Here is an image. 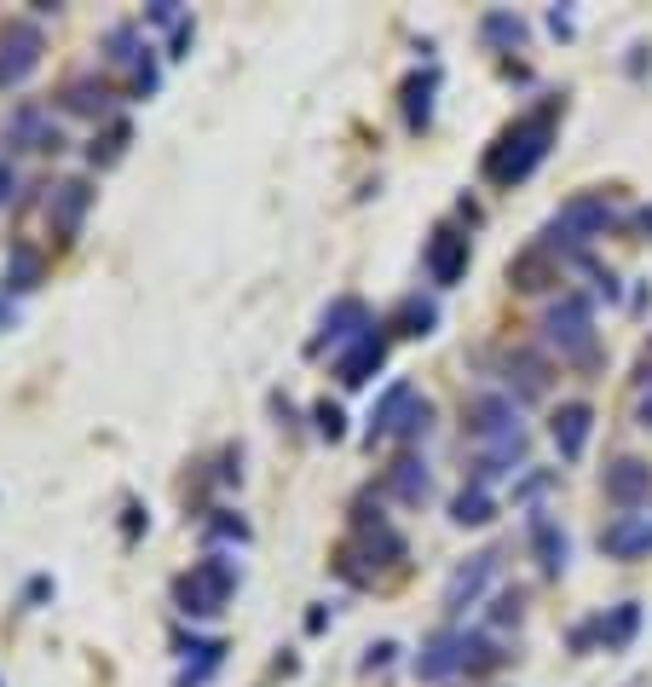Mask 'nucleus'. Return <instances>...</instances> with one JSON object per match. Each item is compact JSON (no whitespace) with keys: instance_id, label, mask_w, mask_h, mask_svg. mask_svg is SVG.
Returning a JSON list of instances; mask_svg holds the SVG:
<instances>
[{"instance_id":"8","label":"nucleus","mask_w":652,"mask_h":687,"mask_svg":"<svg viewBox=\"0 0 652 687\" xmlns=\"http://www.w3.org/2000/svg\"><path fill=\"white\" fill-rule=\"evenodd\" d=\"M381 358H387V335L370 323V330H364V335L353 341V347H346V353L335 358V376L346 381V388H364V381H370V376L381 370Z\"/></svg>"},{"instance_id":"7","label":"nucleus","mask_w":652,"mask_h":687,"mask_svg":"<svg viewBox=\"0 0 652 687\" xmlns=\"http://www.w3.org/2000/svg\"><path fill=\"white\" fill-rule=\"evenodd\" d=\"M474 434H479L485 445L525 439V434H520V411H514V399H502V393H479V399H474Z\"/></svg>"},{"instance_id":"28","label":"nucleus","mask_w":652,"mask_h":687,"mask_svg":"<svg viewBox=\"0 0 652 687\" xmlns=\"http://www.w3.org/2000/svg\"><path fill=\"white\" fill-rule=\"evenodd\" d=\"M636 624H641V606H636V601H624V606H618V618H613V630L601 624V636L613 641V647H624L629 636H636Z\"/></svg>"},{"instance_id":"3","label":"nucleus","mask_w":652,"mask_h":687,"mask_svg":"<svg viewBox=\"0 0 652 687\" xmlns=\"http://www.w3.org/2000/svg\"><path fill=\"white\" fill-rule=\"evenodd\" d=\"M543 335L548 347H560V358H595V312H589L583 295H566L560 307H548L543 318Z\"/></svg>"},{"instance_id":"25","label":"nucleus","mask_w":652,"mask_h":687,"mask_svg":"<svg viewBox=\"0 0 652 687\" xmlns=\"http://www.w3.org/2000/svg\"><path fill=\"white\" fill-rule=\"evenodd\" d=\"M35 277H40V254L35 249H12L7 283H12V289H35Z\"/></svg>"},{"instance_id":"31","label":"nucleus","mask_w":652,"mask_h":687,"mask_svg":"<svg viewBox=\"0 0 652 687\" xmlns=\"http://www.w3.org/2000/svg\"><path fill=\"white\" fill-rule=\"evenodd\" d=\"M318 434L341 439V411H335V404H318Z\"/></svg>"},{"instance_id":"33","label":"nucleus","mask_w":652,"mask_h":687,"mask_svg":"<svg viewBox=\"0 0 652 687\" xmlns=\"http://www.w3.org/2000/svg\"><path fill=\"white\" fill-rule=\"evenodd\" d=\"M12 186H17V174H12V168H0V202L12 197Z\"/></svg>"},{"instance_id":"14","label":"nucleus","mask_w":652,"mask_h":687,"mask_svg":"<svg viewBox=\"0 0 652 687\" xmlns=\"http://www.w3.org/2000/svg\"><path fill=\"white\" fill-rule=\"evenodd\" d=\"M7 139H12V145H24V151H58V145H64V139H58V128H52V116H40L35 105H24V110L12 116Z\"/></svg>"},{"instance_id":"22","label":"nucleus","mask_w":652,"mask_h":687,"mask_svg":"<svg viewBox=\"0 0 652 687\" xmlns=\"http://www.w3.org/2000/svg\"><path fill=\"white\" fill-rule=\"evenodd\" d=\"M427 485H434V479H427V469H422L416 457H404L399 469H393V491H399L404 502H422V497H427Z\"/></svg>"},{"instance_id":"17","label":"nucleus","mask_w":652,"mask_h":687,"mask_svg":"<svg viewBox=\"0 0 652 687\" xmlns=\"http://www.w3.org/2000/svg\"><path fill=\"white\" fill-rule=\"evenodd\" d=\"M411 399H416V393H411V381H393V388L381 393V404L370 411V445L399 428V416H404V404H411Z\"/></svg>"},{"instance_id":"13","label":"nucleus","mask_w":652,"mask_h":687,"mask_svg":"<svg viewBox=\"0 0 652 687\" xmlns=\"http://www.w3.org/2000/svg\"><path fill=\"white\" fill-rule=\"evenodd\" d=\"M606 497L618 502V509H641V502L652 497V469L636 457H624L618 469H606Z\"/></svg>"},{"instance_id":"2","label":"nucleus","mask_w":652,"mask_h":687,"mask_svg":"<svg viewBox=\"0 0 652 687\" xmlns=\"http://www.w3.org/2000/svg\"><path fill=\"white\" fill-rule=\"evenodd\" d=\"M232 590H237V572H232V560H197L186 578L174 583V595H179V613H191V618H209V613H220V606L232 601Z\"/></svg>"},{"instance_id":"24","label":"nucleus","mask_w":652,"mask_h":687,"mask_svg":"<svg viewBox=\"0 0 652 687\" xmlns=\"http://www.w3.org/2000/svg\"><path fill=\"white\" fill-rule=\"evenodd\" d=\"M427 422H434V404H427V399H411V404H404V416H399V428H393V439H422Z\"/></svg>"},{"instance_id":"27","label":"nucleus","mask_w":652,"mask_h":687,"mask_svg":"<svg viewBox=\"0 0 652 687\" xmlns=\"http://www.w3.org/2000/svg\"><path fill=\"white\" fill-rule=\"evenodd\" d=\"M399 318L404 323H411V330H404V335H427V330H434V300H422V295H411V300H404V307H399Z\"/></svg>"},{"instance_id":"29","label":"nucleus","mask_w":652,"mask_h":687,"mask_svg":"<svg viewBox=\"0 0 652 687\" xmlns=\"http://www.w3.org/2000/svg\"><path fill=\"white\" fill-rule=\"evenodd\" d=\"M520 35H525L520 17H508V12H491V17H485V40H520Z\"/></svg>"},{"instance_id":"16","label":"nucleus","mask_w":652,"mask_h":687,"mask_svg":"<svg viewBox=\"0 0 652 687\" xmlns=\"http://www.w3.org/2000/svg\"><path fill=\"white\" fill-rule=\"evenodd\" d=\"M451 671H462V636H457V630H439L434 641L422 647V659H416V676L439 682V676H451Z\"/></svg>"},{"instance_id":"15","label":"nucleus","mask_w":652,"mask_h":687,"mask_svg":"<svg viewBox=\"0 0 652 687\" xmlns=\"http://www.w3.org/2000/svg\"><path fill=\"white\" fill-rule=\"evenodd\" d=\"M589 422H595V411H589V404H560V411H555V445H560V457H566V462H578V457H583V445H589Z\"/></svg>"},{"instance_id":"9","label":"nucleus","mask_w":652,"mask_h":687,"mask_svg":"<svg viewBox=\"0 0 652 687\" xmlns=\"http://www.w3.org/2000/svg\"><path fill=\"white\" fill-rule=\"evenodd\" d=\"M497 560H502L497 549H485V555H474V560H467L462 572H457L451 583H444V613H467V606L479 601V590H485V583L497 578Z\"/></svg>"},{"instance_id":"10","label":"nucleus","mask_w":652,"mask_h":687,"mask_svg":"<svg viewBox=\"0 0 652 687\" xmlns=\"http://www.w3.org/2000/svg\"><path fill=\"white\" fill-rule=\"evenodd\" d=\"M601 549L613 555V560L647 555V549H652V520H647V514H618V520L601 532Z\"/></svg>"},{"instance_id":"21","label":"nucleus","mask_w":652,"mask_h":687,"mask_svg":"<svg viewBox=\"0 0 652 687\" xmlns=\"http://www.w3.org/2000/svg\"><path fill=\"white\" fill-rule=\"evenodd\" d=\"M532 537H537V555H543V572H566V537L548 525L543 514L532 520Z\"/></svg>"},{"instance_id":"23","label":"nucleus","mask_w":652,"mask_h":687,"mask_svg":"<svg viewBox=\"0 0 652 687\" xmlns=\"http://www.w3.org/2000/svg\"><path fill=\"white\" fill-rule=\"evenodd\" d=\"M502 653L485 636H462V671H497Z\"/></svg>"},{"instance_id":"4","label":"nucleus","mask_w":652,"mask_h":687,"mask_svg":"<svg viewBox=\"0 0 652 687\" xmlns=\"http://www.w3.org/2000/svg\"><path fill=\"white\" fill-rule=\"evenodd\" d=\"M606 226H613V202L606 197H572L555 220H548V249H560V242H589Z\"/></svg>"},{"instance_id":"32","label":"nucleus","mask_w":652,"mask_h":687,"mask_svg":"<svg viewBox=\"0 0 652 687\" xmlns=\"http://www.w3.org/2000/svg\"><path fill=\"white\" fill-rule=\"evenodd\" d=\"M497 624H520V590L497 601Z\"/></svg>"},{"instance_id":"12","label":"nucleus","mask_w":652,"mask_h":687,"mask_svg":"<svg viewBox=\"0 0 652 687\" xmlns=\"http://www.w3.org/2000/svg\"><path fill=\"white\" fill-rule=\"evenodd\" d=\"M364 330H370V312H364V300H335V307L323 312L318 347H353Z\"/></svg>"},{"instance_id":"6","label":"nucleus","mask_w":652,"mask_h":687,"mask_svg":"<svg viewBox=\"0 0 652 687\" xmlns=\"http://www.w3.org/2000/svg\"><path fill=\"white\" fill-rule=\"evenodd\" d=\"M35 64H40V29L12 24L7 35H0V87H17Z\"/></svg>"},{"instance_id":"30","label":"nucleus","mask_w":652,"mask_h":687,"mask_svg":"<svg viewBox=\"0 0 652 687\" xmlns=\"http://www.w3.org/2000/svg\"><path fill=\"white\" fill-rule=\"evenodd\" d=\"M427 93H434V81H411V121H416V128L427 121V110H434V105H427Z\"/></svg>"},{"instance_id":"1","label":"nucleus","mask_w":652,"mask_h":687,"mask_svg":"<svg viewBox=\"0 0 652 687\" xmlns=\"http://www.w3.org/2000/svg\"><path fill=\"white\" fill-rule=\"evenodd\" d=\"M548 133H555V105H543L532 110L525 121H514L502 139H497V151L485 156V174L497 179V186H514V179H525L537 168V162L548 156Z\"/></svg>"},{"instance_id":"19","label":"nucleus","mask_w":652,"mask_h":687,"mask_svg":"<svg viewBox=\"0 0 652 687\" xmlns=\"http://www.w3.org/2000/svg\"><path fill=\"white\" fill-rule=\"evenodd\" d=\"M491 509H497L491 491H485V485L474 479V485H467V491L451 502V520H457V525H485V520H491Z\"/></svg>"},{"instance_id":"26","label":"nucleus","mask_w":652,"mask_h":687,"mask_svg":"<svg viewBox=\"0 0 652 687\" xmlns=\"http://www.w3.org/2000/svg\"><path fill=\"white\" fill-rule=\"evenodd\" d=\"M520 370V393L525 399H532V393H543L548 388V376H543V358H532V353H520L514 364H508V376H514Z\"/></svg>"},{"instance_id":"20","label":"nucleus","mask_w":652,"mask_h":687,"mask_svg":"<svg viewBox=\"0 0 652 687\" xmlns=\"http://www.w3.org/2000/svg\"><path fill=\"white\" fill-rule=\"evenodd\" d=\"M64 105L81 110V116H110V87H98V81H70Z\"/></svg>"},{"instance_id":"18","label":"nucleus","mask_w":652,"mask_h":687,"mask_svg":"<svg viewBox=\"0 0 652 687\" xmlns=\"http://www.w3.org/2000/svg\"><path fill=\"white\" fill-rule=\"evenodd\" d=\"M87 202H93V191L81 186V179H70V186H58V202H52V226L70 237V232L81 226V214H87Z\"/></svg>"},{"instance_id":"5","label":"nucleus","mask_w":652,"mask_h":687,"mask_svg":"<svg viewBox=\"0 0 652 687\" xmlns=\"http://www.w3.org/2000/svg\"><path fill=\"white\" fill-rule=\"evenodd\" d=\"M105 47H110V64L133 75V81H128V93H133V98L156 93V70H151V52H145V35H139L133 24H116Z\"/></svg>"},{"instance_id":"11","label":"nucleus","mask_w":652,"mask_h":687,"mask_svg":"<svg viewBox=\"0 0 652 687\" xmlns=\"http://www.w3.org/2000/svg\"><path fill=\"white\" fill-rule=\"evenodd\" d=\"M462 272H467V237H457V232H434V242H427V277H434L439 289H451Z\"/></svg>"},{"instance_id":"34","label":"nucleus","mask_w":652,"mask_h":687,"mask_svg":"<svg viewBox=\"0 0 652 687\" xmlns=\"http://www.w3.org/2000/svg\"><path fill=\"white\" fill-rule=\"evenodd\" d=\"M641 422H647V428H652V393L641 399Z\"/></svg>"}]
</instances>
